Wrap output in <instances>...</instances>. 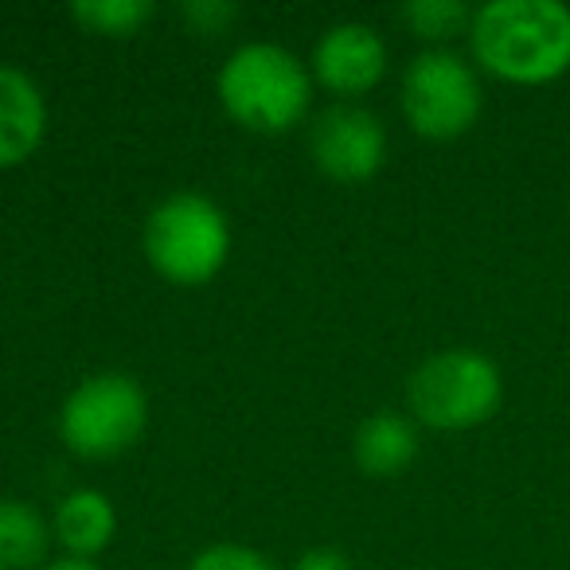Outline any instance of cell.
Instances as JSON below:
<instances>
[{
  "label": "cell",
  "instance_id": "obj_5",
  "mask_svg": "<svg viewBox=\"0 0 570 570\" xmlns=\"http://www.w3.org/2000/svg\"><path fill=\"white\" fill-rule=\"evenodd\" d=\"M149 422V399L129 375L102 372L82 380L59 411V434L67 450L87 461H110L126 453Z\"/></svg>",
  "mask_w": 570,
  "mask_h": 570
},
{
  "label": "cell",
  "instance_id": "obj_12",
  "mask_svg": "<svg viewBox=\"0 0 570 570\" xmlns=\"http://www.w3.org/2000/svg\"><path fill=\"white\" fill-rule=\"evenodd\" d=\"M48 523L24 500H0V570H36L48 559Z\"/></svg>",
  "mask_w": 570,
  "mask_h": 570
},
{
  "label": "cell",
  "instance_id": "obj_14",
  "mask_svg": "<svg viewBox=\"0 0 570 570\" xmlns=\"http://www.w3.org/2000/svg\"><path fill=\"white\" fill-rule=\"evenodd\" d=\"M403 20L411 24V32L419 40H458V36H469L473 28V9L461 4V0H411L403 9Z\"/></svg>",
  "mask_w": 570,
  "mask_h": 570
},
{
  "label": "cell",
  "instance_id": "obj_16",
  "mask_svg": "<svg viewBox=\"0 0 570 570\" xmlns=\"http://www.w3.org/2000/svg\"><path fill=\"white\" fill-rule=\"evenodd\" d=\"M180 17H184V24H188L191 32L223 36L238 20V9H235V4H227V0H191V4H184V9H180Z\"/></svg>",
  "mask_w": 570,
  "mask_h": 570
},
{
  "label": "cell",
  "instance_id": "obj_11",
  "mask_svg": "<svg viewBox=\"0 0 570 570\" xmlns=\"http://www.w3.org/2000/svg\"><path fill=\"white\" fill-rule=\"evenodd\" d=\"M114 531H118V512L110 497L98 489L71 492L56 512V535L71 551V559H95L98 551L110 547Z\"/></svg>",
  "mask_w": 570,
  "mask_h": 570
},
{
  "label": "cell",
  "instance_id": "obj_8",
  "mask_svg": "<svg viewBox=\"0 0 570 570\" xmlns=\"http://www.w3.org/2000/svg\"><path fill=\"white\" fill-rule=\"evenodd\" d=\"M313 75L341 98H360L387 75V43L367 24H336L313 48Z\"/></svg>",
  "mask_w": 570,
  "mask_h": 570
},
{
  "label": "cell",
  "instance_id": "obj_15",
  "mask_svg": "<svg viewBox=\"0 0 570 570\" xmlns=\"http://www.w3.org/2000/svg\"><path fill=\"white\" fill-rule=\"evenodd\" d=\"M188 570H274L258 551L238 543H215L188 562Z\"/></svg>",
  "mask_w": 570,
  "mask_h": 570
},
{
  "label": "cell",
  "instance_id": "obj_3",
  "mask_svg": "<svg viewBox=\"0 0 570 570\" xmlns=\"http://www.w3.org/2000/svg\"><path fill=\"white\" fill-rule=\"evenodd\" d=\"M504 380L484 352L445 348L414 367L406 403L414 419L434 430H473L500 411Z\"/></svg>",
  "mask_w": 570,
  "mask_h": 570
},
{
  "label": "cell",
  "instance_id": "obj_6",
  "mask_svg": "<svg viewBox=\"0 0 570 570\" xmlns=\"http://www.w3.org/2000/svg\"><path fill=\"white\" fill-rule=\"evenodd\" d=\"M481 79L458 51H422L403 75V118L430 141H453L481 118Z\"/></svg>",
  "mask_w": 570,
  "mask_h": 570
},
{
  "label": "cell",
  "instance_id": "obj_1",
  "mask_svg": "<svg viewBox=\"0 0 570 570\" xmlns=\"http://www.w3.org/2000/svg\"><path fill=\"white\" fill-rule=\"evenodd\" d=\"M473 59L515 87H543L570 71V9L559 0H489L469 28Z\"/></svg>",
  "mask_w": 570,
  "mask_h": 570
},
{
  "label": "cell",
  "instance_id": "obj_17",
  "mask_svg": "<svg viewBox=\"0 0 570 570\" xmlns=\"http://www.w3.org/2000/svg\"><path fill=\"white\" fill-rule=\"evenodd\" d=\"M294 570H352V562H348V554L333 551V547H317V551L302 554Z\"/></svg>",
  "mask_w": 570,
  "mask_h": 570
},
{
  "label": "cell",
  "instance_id": "obj_10",
  "mask_svg": "<svg viewBox=\"0 0 570 570\" xmlns=\"http://www.w3.org/2000/svg\"><path fill=\"white\" fill-rule=\"evenodd\" d=\"M352 453H356V465L367 476H399L419 458V430H414L411 419L395 411L372 414V419L360 422Z\"/></svg>",
  "mask_w": 570,
  "mask_h": 570
},
{
  "label": "cell",
  "instance_id": "obj_18",
  "mask_svg": "<svg viewBox=\"0 0 570 570\" xmlns=\"http://www.w3.org/2000/svg\"><path fill=\"white\" fill-rule=\"evenodd\" d=\"M43 570H102V567H95L90 559H71V554H67V559H59V562H48Z\"/></svg>",
  "mask_w": 570,
  "mask_h": 570
},
{
  "label": "cell",
  "instance_id": "obj_9",
  "mask_svg": "<svg viewBox=\"0 0 570 570\" xmlns=\"http://www.w3.org/2000/svg\"><path fill=\"white\" fill-rule=\"evenodd\" d=\"M48 129L43 95L24 71L0 67V168H17L40 149Z\"/></svg>",
  "mask_w": 570,
  "mask_h": 570
},
{
  "label": "cell",
  "instance_id": "obj_13",
  "mask_svg": "<svg viewBox=\"0 0 570 570\" xmlns=\"http://www.w3.org/2000/svg\"><path fill=\"white\" fill-rule=\"evenodd\" d=\"M157 4L153 0H79L71 17L79 20L82 32L106 36V40H129L153 20Z\"/></svg>",
  "mask_w": 570,
  "mask_h": 570
},
{
  "label": "cell",
  "instance_id": "obj_7",
  "mask_svg": "<svg viewBox=\"0 0 570 570\" xmlns=\"http://www.w3.org/2000/svg\"><path fill=\"white\" fill-rule=\"evenodd\" d=\"M313 165L336 184H364L387 160V134L380 118L360 106H333L313 121Z\"/></svg>",
  "mask_w": 570,
  "mask_h": 570
},
{
  "label": "cell",
  "instance_id": "obj_4",
  "mask_svg": "<svg viewBox=\"0 0 570 570\" xmlns=\"http://www.w3.org/2000/svg\"><path fill=\"white\" fill-rule=\"evenodd\" d=\"M230 254L227 215L196 191L168 196L145 223V258L165 282L204 285Z\"/></svg>",
  "mask_w": 570,
  "mask_h": 570
},
{
  "label": "cell",
  "instance_id": "obj_2",
  "mask_svg": "<svg viewBox=\"0 0 570 570\" xmlns=\"http://www.w3.org/2000/svg\"><path fill=\"white\" fill-rule=\"evenodd\" d=\"M223 110L254 134H285L305 118L313 82L294 51L277 43H246L219 71Z\"/></svg>",
  "mask_w": 570,
  "mask_h": 570
}]
</instances>
